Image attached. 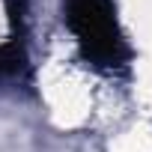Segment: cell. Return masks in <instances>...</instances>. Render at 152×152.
<instances>
[{"label": "cell", "instance_id": "obj_1", "mask_svg": "<svg viewBox=\"0 0 152 152\" xmlns=\"http://www.w3.org/2000/svg\"><path fill=\"white\" fill-rule=\"evenodd\" d=\"M66 21L90 63L113 69L128 60L110 0H66Z\"/></svg>", "mask_w": 152, "mask_h": 152}, {"label": "cell", "instance_id": "obj_2", "mask_svg": "<svg viewBox=\"0 0 152 152\" xmlns=\"http://www.w3.org/2000/svg\"><path fill=\"white\" fill-rule=\"evenodd\" d=\"M21 66H24V51L18 39H9L6 45H0V78L15 75Z\"/></svg>", "mask_w": 152, "mask_h": 152}]
</instances>
